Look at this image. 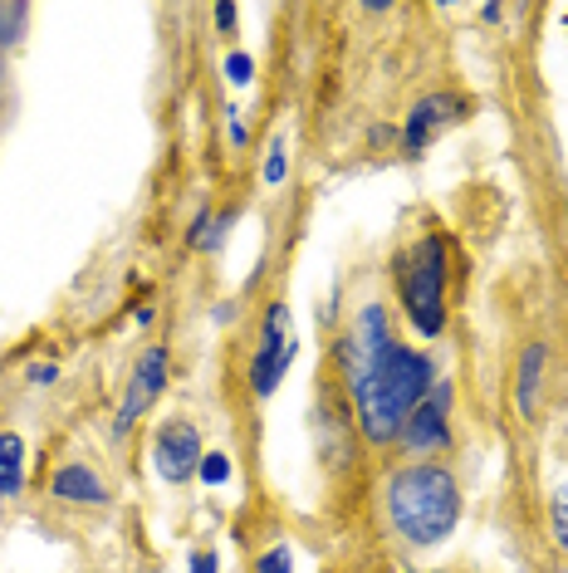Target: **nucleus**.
<instances>
[{
  "instance_id": "nucleus-6",
  "label": "nucleus",
  "mask_w": 568,
  "mask_h": 573,
  "mask_svg": "<svg viewBox=\"0 0 568 573\" xmlns=\"http://www.w3.org/2000/svg\"><path fill=\"white\" fill-rule=\"evenodd\" d=\"M167 387V348L162 343H152V348L138 358V368H133V383H128V397H123V407H118V421H113V431L118 437H128V427L143 417L147 407L157 403V393Z\"/></svg>"
},
{
  "instance_id": "nucleus-2",
  "label": "nucleus",
  "mask_w": 568,
  "mask_h": 573,
  "mask_svg": "<svg viewBox=\"0 0 568 573\" xmlns=\"http://www.w3.org/2000/svg\"><path fill=\"white\" fill-rule=\"evenodd\" d=\"M392 524L407 544H441L461 520V490L446 466H407L388 486Z\"/></svg>"
},
{
  "instance_id": "nucleus-16",
  "label": "nucleus",
  "mask_w": 568,
  "mask_h": 573,
  "mask_svg": "<svg viewBox=\"0 0 568 573\" xmlns=\"http://www.w3.org/2000/svg\"><path fill=\"white\" fill-rule=\"evenodd\" d=\"M294 569V554H290V544H275L265 559H260V569L255 573H290Z\"/></svg>"
},
{
  "instance_id": "nucleus-5",
  "label": "nucleus",
  "mask_w": 568,
  "mask_h": 573,
  "mask_svg": "<svg viewBox=\"0 0 568 573\" xmlns=\"http://www.w3.org/2000/svg\"><path fill=\"white\" fill-rule=\"evenodd\" d=\"M152 461H157V476H162L167 486H181L187 476H197V466H201L197 427H191V421H167V427H157Z\"/></svg>"
},
{
  "instance_id": "nucleus-22",
  "label": "nucleus",
  "mask_w": 568,
  "mask_h": 573,
  "mask_svg": "<svg viewBox=\"0 0 568 573\" xmlns=\"http://www.w3.org/2000/svg\"><path fill=\"white\" fill-rule=\"evenodd\" d=\"M15 490H20V476H6V471H0V496H15Z\"/></svg>"
},
{
  "instance_id": "nucleus-13",
  "label": "nucleus",
  "mask_w": 568,
  "mask_h": 573,
  "mask_svg": "<svg viewBox=\"0 0 568 573\" xmlns=\"http://www.w3.org/2000/svg\"><path fill=\"white\" fill-rule=\"evenodd\" d=\"M197 476H201V480H207V486H225V480H231V461H225V456H221V451H211V456H201Z\"/></svg>"
},
{
  "instance_id": "nucleus-20",
  "label": "nucleus",
  "mask_w": 568,
  "mask_h": 573,
  "mask_svg": "<svg viewBox=\"0 0 568 573\" xmlns=\"http://www.w3.org/2000/svg\"><path fill=\"white\" fill-rule=\"evenodd\" d=\"M215 25H221V30H235V6H215Z\"/></svg>"
},
{
  "instance_id": "nucleus-21",
  "label": "nucleus",
  "mask_w": 568,
  "mask_h": 573,
  "mask_svg": "<svg viewBox=\"0 0 568 573\" xmlns=\"http://www.w3.org/2000/svg\"><path fill=\"white\" fill-rule=\"evenodd\" d=\"M191 573H215V554H197L191 559Z\"/></svg>"
},
{
  "instance_id": "nucleus-19",
  "label": "nucleus",
  "mask_w": 568,
  "mask_h": 573,
  "mask_svg": "<svg viewBox=\"0 0 568 573\" xmlns=\"http://www.w3.org/2000/svg\"><path fill=\"white\" fill-rule=\"evenodd\" d=\"M25 377H30L35 387H44V383H54V377H60V368H54V363H35V368H30Z\"/></svg>"
},
{
  "instance_id": "nucleus-7",
  "label": "nucleus",
  "mask_w": 568,
  "mask_h": 573,
  "mask_svg": "<svg viewBox=\"0 0 568 573\" xmlns=\"http://www.w3.org/2000/svg\"><path fill=\"white\" fill-rule=\"evenodd\" d=\"M446 417H451V383H436L422 403L407 411L402 446H412V451H431L436 441H446Z\"/></svg>"
},
{
  "instance_id": "nucleus-4",
  "label": "nucleus",
  "mask_w": 568,
  "mask_h": 573,
  "mask_svg": "<svg viewBox=\"0 0 568 573\" xmlns=\"http://www.w3.org/2000/svg\"><path fill=\"white\" fill-rule=\"evenodd\" d=\"M290 309L284 304H270V314H265V338H260V348H255V363H250V387H255L260 397H270L280 387V377L290 373V363H294V343H290Z\"/></svg>"
},
{
  "instance_id": "nucleus-15",
  "label": "nucleus",
  "mask_w": 568,
  "mask_h": 573,
  "mask_svg": "<svg viewBox=\"0 0 568 573\" xmlns=\"http://www.w3.org/2000/svg\"><path fill=\"white\" fill-rule=\"evenodd\" d=\"M284 167H290V157H284V137H275V143H270V157H265V187H280Z\"/></svg>"
},
{
  "instance_id": "nucleus-1",
  "label": "nucleus",
  "mask_w": 568,
  "mask_h": 573,
  "mask_svg": "<svg viewBox=\"0 0 568 573\" xmlns=\"http://www.w3.org/2000/svg\"><path fill=\"white\" fill-rule=\"evenodd\" d=\"M344 368L354 387V407L362 417V431L372 441L402 437V421L422 397L436 387L431 358L417 348H402L388 329V314L378 304L362 309L354 338H344Z\"/></svg>"
},
{
  "instance_id": "nucleus-23",
  "label": "nucleus",
  "mask_w": 568,
  "mask_h": 573,
  "mask_svg": "<svg viewBox=\"0 0 568 573\" xmlns=\"http://www.w3.org/2000/svg\"><path fill=\"white\" fill-rule=\"evenodd\" d=\"M564 25H568V20H564Z\"/></svg>"
},
{
  "instance_id": "nucleus-18",
  "label": "nucleus",
  "mask_w": 568,
  "mask_h": 573,
  "mask_svg": "<svg viewBox=\"0 0 568 573\" xmlns=\"http://www.w3.org/2000/svg\"><path fill=\"white\" fill-rule=\"evenodd\" d=\"M225 128H231V143H235V147L245 143V123H241V108H225Z\"/></svg>"
},
{
  "instance_id": "nucleus-10",
  "label": "nucleus",
  "mask_w": 568,
  "mask_h": 573,
  "mask_svg": "<svg viewBox=\"0 0 568 573\" xmlns=\"http://www.w3.org/2000/svg\"><path fill=\"white\" fill-rule=\"evenodd\" d=\"M539 373H544V343H529L525 363H519V387H515V403L525 417H534V403H539Z\"/></svg>"
},
{
  "instance_id": "nucleus-12",
  "label": "nucleus",
  "mask_w": 568,
  "mask_h": 573,
  "mask_svg": "<svg viewBox=\"0 0 568 573\" xmlns=\"http://www.w3.org/2000/svg\"><path fill=\"white\" fill-rule=\"evenodd\" d=\"M20 461H25V441H20L15 431H0V471L20 476Z\"/></svg>"
},
{
  "instance_id": "nucleus-3",
  "label": "nucleus",
  "mask_w": 568,
  "mask_h": 573,
  "mask_svg": "<svg viewBox=\"0 0 568 573\" xmlns=\"http://www.w3.org/2000/svg\"><path fill=\"white\" fill-rule=\"evenodd\" d=\"M402 304L422 338H436L446 329V246L436 236L417 240L402 256Z\"/></svg>"
},
{
  "instance_id": "nucleus-9",
  "label": "nucleus",
  "mask_w": 568,
  "mask_h": 573,
  "mask_svg": "<svg viewBox=\"0 0 568 573\" xmlns=\"http://www.w3.org/2000/svg\"><path fill=\"white\" fill-rule=\"evenodd\" d=\"M50 490L60 500H78V506H108V486L88 466H60L50 480Z\"/></svg>"
},
{
  "instance_id": "nucleus-11",
  "label": "nucleus",
  "mask_w": 568,
  "mask_h": 573,
  "mask_svg": "<svg viewBox=\"0 0 568 573\" xmlns=\"http://www.w3.org/2000/svg\"><path fill=\"white\" fill-rule=\"evenodd\" d=\"M25 20H30V6H20V0H0V50L20 44V34H25Z\"/></svg>"
},
{
  "instance_id": "nucleus-14",
  "label": "nucleus",
  "mask_w": 568,
  "mask_h": 573,
  "mask_svg": "<svg viewBox=\"0 0 568 573\" xmlns=\"http://www.w3.org/2000/svg\"><path fill=\"white\" fill-rule=\"evenodd\" d=\"M549 514H554V534H559V544L568 549V480L559 490H554V500H549Z\"/></svg>"
},
{
  "instance_id": "nucleus-17",
  "label": "nucleus",
  "mask_w": 568,
  "mask_h": 573,
  "mask_svg": "<svg viewBox=\"0 0 568 573\" xmlns=\"http://www.w3.org/2000/svg\"><path fill=\"white\" fill-rule=\"evenodd\" d=\"M225 79H231V84H250V79H255L250 54H231V60H225Z\"/></svg>"
},
{
  "instance_id": "nucleus-8",
  "label": "nucleus",
  "mask_w": 568,
  "mask_h": 573,
  "mask_svg": "<svg viewBox=\"0 0 568 573\" xmlns=\"http://www.w3.org/2000/svg\"><path fill=\"white\" fill-rule=\"evenodd\" d=\"M461 113H465V98L461 94H431V98H422L412 113H407L402 147H407V153H422L431 137H436L441 128H451Z\"/></svg>"
}]
</instances>
